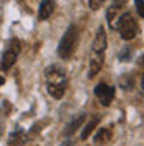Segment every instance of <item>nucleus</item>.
Returning a JSON list of instances; mask_svg holds the SVG:
<instances>
[{
  "instance_id": "nucleus-1",
  "label": "nucleus",
  "mask_w": 144,
  "mask_h": 146,
  "mask_svg": "<svg viewBox=\"0 0 144 146\" xmlns=\"http://www.w3.org/2000/svg\"><path fill=\"white\" fill-rule=\"evenodd\" d=\"M45 80H46V88L48 93L53 96L55 100H61L63 98L65 88H66V75L65 70L58 65L48 66L45 72Z\"/></svg>"
},
{
  "instance_id": "nucleus-2",
  "label": "nucleus",
  "mask_w": 144,
  "mask_h": 146,
  "mask_svg": "<svg viewBox=\"0 0 144 146\" xmlns=\"http://www.w3.org/2000/svg\"><path fill=\"white\" fill-rule=\"evenodd\" d=\"M76 45H78V28L76 25H70L68 30L65 32V35L61 36V42L58 45V55L60 58H70L73 55V52L76 50Z\"/></svg>"
},
{
  "instance_id": "nucleus-3",
  "label": "nucleus",
  "mask_w": 144,
  "mask_h": 146,
  "mask_svg": "<svg viewBox=\"0 0 144 146\" xmlns=\"http://www.w3.org/2000/svg\"><path fill=\"white\" fill-rule=\"evenodd\" d=\"M116 30H119L121 38L127 42V40H133V38L137 35V32H139V25H137L136 18L133 17V13L126 10V12L121 15V18H119V23H118Z\"/></svg>"
},
{
  "instance_id": "nucleus-4",
  "label": "nucleus",
  "mask_w": 144,
  "mask_h": 146,
  "mask_svg": "<svg viewBox=\"0 0 144 146\" xmlns=\"http://www.w3.org/2000/svg\"><path fill=\"white\" fill-rule=\"evenodd\" d=\"M20 50H22V45H20V42H18L17 38L10 40L9 48H7V50L3 52V55H2V60H0V68H2V70H9V68H12V66H13V63L17 62Z\"/></svg>"
},
{
  "instance_id": "nucleus-5",
  "label": "nucleus",
  "mask_w": 144,
  "mask_h": 146,
  "mask_svg": "<svg viewBox=\"0 0 144 146\" xmlns=\"http://www.w3.org/2000/svg\"><path fill=\"white\" fill-rule=\"evenodd\" d=\"M124 12H126V0H114L108 7V12H106V20H108L109 27L116 30L118 23H119V18H121V15Z\"/></svg>"
},
{
  "instance_id": "nucleus-6",
  "label": "nucleus",
  "mask_w": 144,
  "mask_h": 146,
  "mask_svg": "<svg viewBox=\"0 0 144 146\" xmlns=\"http://www.w3.org/2000/svg\"><path fill=\"white\" fill-rule=\"evenodd\" d=\"M94 95L103 106H109L111 101L114 100V88L108 83H98L94 86Z\"/></svg>"
},
{
  "instance_id": "nucleus-7",
  "label": "nucleus",
  "mask_w": 144,
  "mask_h": 146,
  "mask_svg": "<svg viewBox=\"0 0 144 146\" xmlns=\"http://www.w3.org/2000/svg\"><path fill=\"white\" fill-rule=\"evenodd\" d=\"M103 63H104V53H99V52H93L91 50L90 53V70H88V76L90 78H94L101 68H103Z\"/></svg>"
},
{
  "instance_id": "nucleus-8",
  "label": "nucleus",
  "mask_w": 144,
  "mask_h": 146,
  "mask_svg": "<svg viewBox=\"0 0 144 146\" xmlns=\"http://www.w3.org/2000/svg\"><path fill=\"white\" fill-rule=\"evenodd\" d=\"M106 46H108V38H106V33H104V27H99L98 32H96V36L93 40L91 50L93 52H99V53H104Z\"/></svg>"
},
{
  "instance_id": "nucleus-9",
  "label": "nucleus",
  "mask_w": 144,
  "mask_h": 146,
  "mask_svg": "<svg viewBox=\"0 0 144 146\" xmlns=\"http://www.w3.org/2000/svg\"><path fill=\"white\" fill-rule=\"evenodd\" d=\"M55 10V2L53 0H42L40 3V10H38V18L40 20H46V18L52 17Z\"/></svg>"
},
{
  "instance_id": "nucleus-10",
  "label": "nucleus",
  "mask_w": 144,
  "mask_h": 146,
  "mask_svg": "<svg viewBox=\"0 0 144 146\" xmlns=\"http://www.w3.org/2000/svg\"><path fill=\"white\" fill-rule=\"evenodd\" d=\"M109 139H111V129L109 128H101L98 133L94 135V143L96 145H104V143H108Z\"/></svg>"
},
{
  "instance_id": "nucleus-11",
  "label": "nucleus",
  "mask_w": 144,
  "mask_h": 146,
  "mask_svg": "<svg viewBox=\"0 0 144 146\" xmlns=\"http://www.w3.org/2000/svg\"><path fill=\"white\" fill-rule=\"evenodd\" d=\"M99 121H101V116H94L93 119H90V123L85 126V129H83V133H81V139H88V136H90L91 133H93V129L99 125Z\"/></svg>"
},
{
  "instance_id": "nucleus-12",
  "label": "nucleus",
  "mask_w": 144,
  "mask_h": 146,
  "mask_svg": "<svg viewBox=\"0 0 144 146\" xmlns=\"http://www.w3.org/2000/svg\"><path fill=\"white\" fill-rule=\"evenodd\" d=\"M27 141V136H25V133L20 129V131H17V133H13L12 136H10L9 139V145H23Z\"/></svg>"
},
{
  "instance_id": "nucleus-13",
  "label": "nucleus",
  "mask_w": 144,
  "mask_h": 146,
  "mask_svg": "<svg viewBox=\"0 0 144 146\" xmlns=\"http://www.w3.org/2000/svg\"><path fill=\"white\" fill-rule=\"evenodd\" d=\"M83 121H85V115H80V116H76V118H75V119L71 121L70 128L66 129V133H68V135L75 133V131H76V129H78V128H80L81 125H83Z\"/></svg>"
},
{
  "instance_id": "nucleus-14",
  "label": "nucleus",
  "mask_w": 144,
  "mask_h": 146,
  "mask_svg": "<svg viewBox=\"0 0 144 146\" xmlns=\"http://www.w3.org/2000/svg\"><path fill=\"white\" fill-rule=\"evenodd\" d=\"M104 2H106V0H88V5H90L91 10H98L99 7H103Z\"/></svg>"
},
{
  "instance_id": "nucleus-15",
  "label": "nucleus",
  "mask_w": 144,
  "mask_h": 146,
  "mask_svg": "<svg viewBox=\"0 0 144 146\" xmlns=\"http://www.w3.org/2000/svg\"><path fill=\"white\" fill-rule=\"evenodd\" d=\"M136 9H137V13L144 18V0H136Z\"/></svg>"
},
{
  "instance_id": "nucleus-16",
  "label": "nucleus",
  "mask_w": 144,
  "mask_h": 146,
  "mask_svg": "<svg viewBox=\"0 0 144 146\" xmlns=\"http://www.w3.org/2000/svg\"><path fill=\"white\" fill-rule=\"evenodd\" d=\"M137 65H139V66H144V55H141V56H139V60H137Z\"/></svg>"
},
{
  "instance_id": "nucleus-17",
  "label": "nucleus",
  "mask_w": 144,
  "mask_h": 146,
  "mask_svg": "<svg viewBox=\"0 0 144 146\" xmlns=\"http://www.w3.org/2000/svg\"><path fill=\"white\" fill-rule=\"evenodd\" d=\"M3 83H5V78H3V76H0V86H2Z\"/></svg>"
},
{
  "instance_id": "nucleus-18",
  "label": "nucleus",
  "mask_w": 144,
  "mask_h": 146,
  "mask_svg": "<svg viewBox=\"0 0 144 146\" xmlns=\"http://www.w3.org/2000/svg\"><path fill=\"white\" fill-rule=\"evenodd\" d=\"M141 86H143V90H144V75H143V78H141Z\"/></svg>"
}]
</instances>
